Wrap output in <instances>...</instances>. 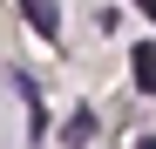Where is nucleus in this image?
<instances>
[{"label":"nucleus","mask_w":156,"mask_h":149,"mask_svg":"<svg viewBox=\"0 0 156 149\" xmlns=\"http://www.w3.org/2000/svg\"><path fill=\"white\" fill-rule=\"evenodd\" d=\"M129 7H136V14L149 20V27H156V0H129Z\"/></svg>","instance_id":"39448f33"},{"label":"nucleus","mask_w":156,"mask_h":149,"mask_svg":"<svg viewBox=\"0 0 156 149\" xmlns=\"http://www.w3.org/2000/svg\"><path fill=\"white\" fill-rule=\"evenodd\" d=\"M136 149H156V136H143V142H136Z\"/></svg>","instance_id":"423d86ee"},{"label":"nucleus","mask_w":156,"mask_h":149,"mask_svg":"<svg viewBox=\"0 0 156 149\" xmlns=\"http://www.w3.org/2000/svg\"><path fill=\"white\" fill-rule=\"evenodd\" d=\"M129 68H136V88H143V95H156V41H143L136 54H129Z\"/></svg>","instance_id":"20e7f679"},{"label":"nucleus","mask_w":156,"mask_h":149,"mask_svg":"<svg viewBox=\"0 0 156 149\" xmlns=\"http://www.w3.org/2000/svg\"><path fill=\"white\" fill-rule=\"evenodd\" d=\"M20 14H27V27H34L48 47L61 41V7H55V0H20Z\"/></svg>","instance_id":"f257e3e1"},{"label":"nucleus","mask_w":156,"mask_h":149,"mask_svg":"<svg viewBox=\"0 0 156 149\" xmlns=\"http://www.w3.org/2000/svg\"><path fill=\"white\" fill-rule=\"evenodd\" d=\"M61 142H68V149H88V142H95V109H75V115L61 122Z\"/></svg>","instance_id":"f03ea898"},{"label":"nucleus","mask_w":156,"mask_h":149,"mask_svg":"<svg viewBox=\"0 0 156 149\" xmlns=\"http://www.w3.org/2000/svg\"><path fill=\"white\" fill-rule=\"evenodd\" d=\"M14 88H20V95H27V136L41 142V136H48V115H41V88L27 81V74H14Z\"/></svg>","instance_id":"7ed1b4c3"}]
</instances>
